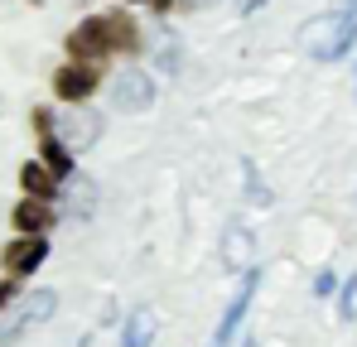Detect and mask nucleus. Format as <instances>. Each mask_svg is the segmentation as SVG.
Listing matches in <instances>:
<instances>
[{
  "label": "nucleus",
  "instance_id": "obj_10",
  "mask_svg": "<svg viewBox=\"0 0 357 347\" xmlns=\"http://www.w3.org/2000/svg\"><path fill=\"white\" fill-rule=\"evenodd\" d=\"M107 34H112V54H140V24L126 10L107 15Z\"/></svg>",
  "mask_w": 357,
  "mask_h": 347
},
{
  "label": "nucleus",
  "instance_id": "obj_23",
  "mask_svg": "<svg viewBox=\"0 0 357 347\" xmlns=\"http://www.w3.org/2000/svg\"><path fill=\"white\" fill-rule=\"evenodd\" d=\"M126 5H135V0H126Z\"/></svg>",
  "mask_w": 357,
  "mask_h": 347
},
{
  "label": "nucleus",
  "instance_id": "obj_24",
  "mask_svg": "<svg viewBox=\"0 0 357 347\" xmlns=\"http://www.w3.org/2000/svg\"><path fill=\"white\" fill-rule=\"evenodd\" d=\"M353 82H357V77H353Z\"/></svg>",
  "mask_w": 357,
  "mask_h": 347
},
{
  "label": "nucleus",
  "instance_id": "obj_14",
  "mask_svg": "<svg viewBox=\"0 0 357 347\" xmlns=\"http://www.w3.org/2000/svg\"><path fill=\"white\" fill-rule=\"evenodd\" d=\"M246 251H251V236H246L241 222H232V227H227V251H222V256H227V265H241V261H246Z\"/></svg>",
  "mask_w": 357,
  "mask_h": 347
},
{
  "label": "nucleus",
  "instance_id": "obj_12",
  "mask_svg": "<svg viewBox=\"0 0 357 347\" xmlns=\"http://www.w3.org/2000/svg\"><path fill=\"white\" fill-rule=\"evenodd\" d=\"M155 333H160V318H155L150 309H135V314H126L121 347H150V343H155Z\"/></svg>",
  "mask_w": 357,
  "mask_h": 347
},
{
  "label": "nucleus",
  "instance_id": "obj_11",
  "mask_svg": "<svg viewBox=\"0 0 357 347\" xmlns=\"http://www.w3.org/2000/svg\"><path fill=\"white\" fill-rule=\"evenodd\" d=\"M20 188H24L29 198H49V203L59 198V178L49 174V164H44V160H29V164L20 169Z\"/></svg>",
  "mask_w": 357,
  "mask_h": 347
},
{
  "label": "nucleus",
  "instance_id": "obj_4",
  "mask_svg": "<svg viewBox=\"0 0 357 347\" xmlns=\"http://www.w3.org/2000/svg\"><path fill=\"white\" fill-rule=\"evenodd\" d=\"M107 54H112L107 15H87L82 24H73V34H68V58H77V63H102Z\"/></svg>",
  "mask_w": 357,
  "mask_h": 347
},
{
  "label": "nucleus",
  "instance_id": "obj_5",
  "mask_svg": "<svg viewBox=\"0 0 357 347\" xmlns=\"http://www.w3.org/2000/svg\"><path fill=\"white\" fill-rule=\"evenodd\" d=\"M256 285H261V270H241V285H237V294H232V304H227V314H222V323H218V333H213L208 347H232V338L241 333V323H246V314H251Z\"/></svg>",
  "mask_w": 357,
  "mask_h": 347
},
{
  "label": "nucleus",
  "instance_id": "obj_7",
  "mask_svg": "<svg viewBox=\"0 0 357 347\" xmlns=\"http://www.w3.org/2000/svg\"><path fill=\"white\" fill-rule=\"evenodd\" d=\"M150 102H155V77L140 72V68H126L116 77V87H112V107L135 116V111H150Z\"/></svg>",
  "mask_w": 357,
  "mask_h": 347
},
{
  "label": "nucleus",
  "instance_id": "obj_15",
  "mask_svg": "<svg viewBox=\"0 0 357 347\" xmlns=\"http://www.w3.org/2000/svg\"><path fill=\"white\" fill-rule=\"evenodd\" d=\"M29 121H34V130H39V135H54V130H59V116L49 111V107H34Z\"/></svg>",
  "mask_w": 357,
  "mask_h": 347
},
{
  "label": "nucleus",
  "instance_id": "obj_9",
  "mask_svg": "<svg viewBox=\"0 0 357 347\" xmlns=\"http://www.w3.org/2000/svg\"><path fill=\"white\" fill-rule=\"evenodd\" d=\"M39 160L49 164V174H54L59 183H68V178L77 174V160H73V150L63 145L59 135H39Z\"/></svg>",
  "mask_w": 357,
  "mask_h": 347
},
{
  "label": "nucleus",
  "instance_id": "obj_3",
  "mask_svg": "<svg viewBox=\"0 0 357 347\" xmlns=\"http://www.w3.org/2000/svg\"><path fill=\"white\" fill-rule=\"evenodd\" d=\"M102 87V72H97V63H77V58H68L63 68H54V97L68 102V107H82V102H92V92Z\"/></svg>",
  "mask_w": 357,
  "mask_h": 347
},
{
  "label": "nucleus",
  "instance_id": "obj_20",
  "mask_svg": "<svg viewBox=\"0 0 357 347\" xmlns=\"http://www.w3.org/2000/svg\"><path fill=\"white\" fill-rule=\"evenodd\" d=\"M150 5H155L160 15H165V10H174V0H150Z\"/></svg>",
  "mask_w": 357,
  "mask_h": 347
},
{
  "label": "nucleus",
  "instance_id": "obj_18",
  "mask_svg": "<svg viewBox=\"0 0 357 347\" xmlns=\"http://www.w3.org/2000/svg\"><path fill=\"white\" fill-rule=\"evenodd\" d=\"M314 294H319V299L333 294V270H319V275H314Z\"/></svg>",
  "mask_w": 357,
  "mask_h": 347
},
{
  "label": "nucleus",
  "instance_id": "obj_8",
  "mask_svg": "<svg viewBox=\"0 0 357 347\" xmlns=\"http://www.w3.org/2000/svg\"><path fill=\"white\" fill-rule=\"evenodd\" d=\"M10 227L20 231V236H49V227H54V203L24 193V198L10 208Z\"/></svg>",
  "mask_w": 357,
  "mask_h": 347
},
{
  "label": "nucleus",
  "instance_id": "obj_1",
  "mask_svg": "<svg viewBox=\"0 0 357 347\" xmlns=\"http://www.w3.org/2000/svg\"><path fill=\"white\" fill-rule=\"evenodd\" d=\"M299 44H304L309 54H319L324 63L348 58L353 44H357V0H338L328 15L309 20V24L299 29Z\"/></svg>",
  "mask_w": 357,
  "mask_h": 347
},
{
  "label": "nucleus",
  "instance_id": "obj_13",
  "mask_svg": "<svg viewBox=\"0 0 357 347\" xmlns=\"http://www.w3.org/2000/svg\"><path fill=\"white\" fill-rule=\"evenodd\" d=\"M54 135H59L68 150H77V145H92V140L102 135V125H97V116L87 111V116H68V125H59Z\"/></svg>",
  "mask_w": 357,
  "mask_h": 347
},
{
  "label": "nucleus",
  "instance_id": "obj_2",
  "mask_svg": "<svg viewBox=\"0 0 357 347\" xmlns=\"http://www.w3.org/2000/svg\"><path fill=\"white\" fill-rule=\"evenodd\" d=\"M54 309H59V294H54V289H29V294H20V299L10 304V318H0V347L20 343L24 333H34L39 323H49Z\"/></svg>",
  "mask_w": 357,
  "mask_h": 347
},
{
  "label": "nucleus",
  "instance_id": "obj_16",
  "mask_svg": "<svg viewBox=\"0 0 357 347\" xmlns=\"http://www.w3.org/2000/svg\"><path fill=\"white\" fill-rule=\"evenodd\" d=\"M15 299H20V280L15 275H0V309H10Z\"/></svg>",
  "mask_w": 357,
  "mask_h": 347
},
{
  "label": "nucleus",
  "instance_id": "obj_19",
  "mask_svg": "<svg viewBox=\"0 0 357 347\" xmlns=\"http://www.w3.org/2000/svg\"><path fill=\"white\" fill-rule=\"evenodd\" d=\"M178 5H188V10H203V5H218V0H178Z\"/></svg>",
  "mask_w": 357,
  "mask_h": 347
},
{
  "label": "nucleus",
  "instance_id": "obj_6",
  "mask_svg": "<svg viewBox=\"0 0 357 347\" xmlns=\"http://www.w3.org/2000/svg\"><path fill=\"white\" fill-rule=\"evenodd\" d=\"M44 261H49V236H10V246L0 251V270L15 280L34 275Z\"/></svg>",
  "mask_w": 357,
  "mask_h": 347
},
{
  "label": "nucleus",
  "instance_id": "obj_21",
  "mask_svg": "<svg viewBox=\"0 0 357 347\" xmlns=\"http://www.w3.org/2000/svg\"><path fill=\"white\" fill-rule=\"evenodd\" d=\"M251 10H261V0H241V15H251Z\"/></svg>",
  "mask_w": 357,
  "mask_h": 347
},
{
  "label": "nucleus",
  "instance_id": "obj_22",
  "mask_svg": "<svg viewBox=\"0 0 357 347\" xmlns=\"http://www.w3.org/2000/svg\"><path fill=\"white\" fill-rule=\"evenodd\" d=\"M241 347H256V343H251V338H246V343H241Z\"/></svg>",
  "mask_w": 357,
  "mask_h": 347
},
{
  "label": "nucleus",
  "instance_id": "obj_17",
  "mask_svg": "<svg viewBox=\"0 0 357 347\" xmlns=\"http://www.w3.org/2000/svg\"><path fill=\"white\" fill-rule=\"evenodd\" d=\"M338 314H343V318H357V280H348V289H343V304H338Z\"/></svg>",
  "mask_w": 357,
  "mask_h": 347
}]
</instances>
